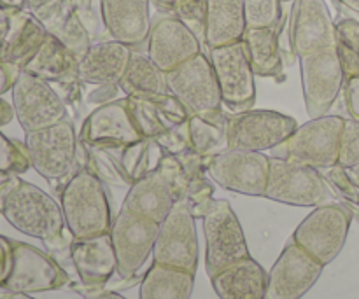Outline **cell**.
Returning a JSON list of instances; mask_svg holds the SVG:
<instances>
[{
    "label": "cell",
    "instance_id": "obj_9",
    "mask_svg": "<svg viewBox=\"0 0 359 299\" xmlns=\"http://www.w3.org/2000/svg\"><path fill=\"white\" fill-rule=\"evenodd\" d=\"M298 128L297 119L277 111L249 109L226 112L228 149L265 153L283 144Z\"/></svg>",
    "mask_w": 359,
    "mask_h": 299
},
{
    "label": "cell",
    "instance_id": "obj_5",
    "mask_svg": "<svg viewBox=\"0 0 359 299\" xmlns=\"http://www.w3.org/2000/svg\"><path fill=\"white\" fill-rule=\"evenodd\" d=\"M354 216L347 203H325L314 207L298 224L291 240L321 265H330L342 252Z\"/></svg>",
    "mask_w": 359,
    "mask_h": 299
},
{
    "label": "cell",
    "instance_id": "obj_3",
    "mask_svg": "<svg viewBox=\"0 0 359 299\" xmlns=\"http://www.w3.org/2000/svg\"><path fill=\"white\" fill-rule=\"evenodd\" d=\"M346 118L321 116L298 126L283 144L270 151V156L293 163L309 165L318 170H326L339 165L342 132Z\"/></svg>",
    "mask_w": 359,
    "mask_h": 299
},
{
    "label": "cell",
    "instance_id": "obj_22",
    "mask_svg": "<svg viewBox=\"0 0 359 299\" xmlns=\"http://www.w3.org/2000/svg\"><path fill=\"white\" fill-rule=\"evenodd\" d=\"M69 256L84 293L100 291L118 272L111 233L90 238H72Z\"/></svg>",
    "mask_w": 359,
    "mask_h": 299
},
{
    "label": "cell",
    "instance_id": "obj_8",
    "mask_svg": "<svg viewBox=\"0 0 359 299\" xmlns=\"http://www.w3.org/2000/svg\"><path fill=\"white\" fill-rule=\"evenodd\" d=\"M202 221L205 237V272L209 279L228 266L251 258L244 230L230 202L214 198Z\"/></svg>",
    "mask_w": 359,
    "mask_h": 299
},
{
    "label": "cell",
    "instance_id": "obj_28",
    "mask_svg": "<svg viewBox=\"0 0 359 299\" xmlns=\"http://www.w3.org/2000/svg\"><path fill=\"white\" fill-rule=\"evenodd\" d=\"M284 16L276 27H249L244 34V44L248 49L251 67L258 77L279 79L283 76L284 56L280 48V32H283Z\"/></svg>",
    "mask_w": 359,
    "mask_h": 299
},
{
    "label": "cell",
    "instance_id": "obj_47",
    "mask_svg": "<svg viewBox=\"0 0 359 299\" xmlns=\"http://www.w3.org/2000/svg\"><path fill=\"white\" fill-rule=\"evenodd\" d=\"M13 270V240L0 235V289H4Z\"/></svg>",
    "mask_w": 359,
    "mask_h": 299
},
{
    "label": "cell",
    "instance_id": "obj_50",
    "mask_svg": "<svg viewBox=\"0 0 359 299\" xmlns=\"http://www.w3.org/2000/svg\"><path fill=\"white\" fill-rule=\"evenodd\" d=\"M14 118H16V114H14L13 104L7 100H4V98L0 97V128L6 125H9Z\"/></svg>",
    "mask_w": 359,
    "mask_h": 299
},
{
    "label": "cell",
    "instance_id": "obj_48",
    "mask_svg": "<svg viewBox=\"0 0 359 299\" xmlns=\"http://www.w3.org/2000/svg\"><path fill=\"white\" fill-rule=\"evenodd\" d=\"M65 0H25V9L34 14L39 21H44L49 14L55 13Z\"/></svg>",
    "mask_w": 359,
    "mask_h": 299
},
{
    "label": "cell",
    "instance_id": "obj_17",
    "mask_svg": "<svg viewBox=\"0 0 359 299\" xmlns=\"http://www.w3.org/2000/svg\"><path fill=\"white\" fill-rule=\"evenodd\" d=\"M23 70L51 84L67 107L77 111L83 102V81L79 77V58L63 42L48 34L37 55Z\"/></svg>",
    "mask_w": 359,
    "mask_h": 299
},
{
    "label": "cell",
    "instance_id": "obj_13",
    "mask_svg": "<svg viewBox=\"0 0 359 299\" xmlns=\"http://www.w3.org/2000/svg\"><path fill=\"white\" fill-rule=\"evenodd\" d=\"M209 58L219 84L223 104L231 112L252 109L256 102V74L244 41L209 49Z\"/></svg>",
    "mask_w": 359,
    "mask_h": 299
},
{
    "label": "cell",
    "instance_id": "obj_12",
    "mask_svg": "<svg viewBox=\"0 0 359 299\" xmlns=\"http://www.w3.org/2000/svg\"><path fill=\"white\" fill-rule=\"evenodd\" d=\"M160 224L146 217L121 209L112 221L111 240L118 261V275L133 280L142 270L156 245Z\"/></svg>",
    "mask_w": 359,
    "mask_h": 299
},
{
    "label": "cell",
    "instance_id": "obj_26",
    "mask_svg": "<svg viewBox=\"0 0 359 299\" xmlns=\"http://www.w3.org/2000/svg\"><path fill=\"white\" fill-rule=\"evenodd\" d=\"M174 193L163 175L153 168L147 175L130 186L123 202V209L161 224L175 207Z\"/></svg>",
    "mask_w": 359,
    "mask_h": 299
},
{
    "label": "cell",
    "instance_id": "obj_41",
    "mask_svg": "<svg viewBox=\"0 0 359 299\" xmlns=\"http://www.w3.org/2000/svg\"><path fill=\"white\" fill-rule=\"evenodd\" d=\"M249 27H276L283 18L280 0H244Z\"/></svg>",
    "mask_w": 359,
    "mask_h": 299
},
{
    "label": "cell",
    "instance_id": "obj_52",
    "mask_svg": "<svg viewBox=\"0 0 359 299\" xmlns=\"http://www.w3.org/2000/svg\"><path fill=\"white\" fill-rule=\"evenodd\" d=\"M84 299H126L121 294L114 293V291H91V293H84Z\"/></svg>",
    "mask_w": 359,
    "mask_h": 299
},
{
    "label": "cell",
    "instance_id": "obj_14",
    "mask_svg": "<svg viewBox=\"0 0 359 299\" xmlns=\"http://www.w3.org/2000/svg\"><path fill=\"white\" fill-rule=\"evenodd\" d=\"M270 156L252 151L224 149L210 158L207 174L223 189L245 196H263L269 182Z\"/></svg>",
    "mask_w": 359,
    "mask_h": 299
},
{
    "label": "cell",
    "instance_id": "obj_10",
    "mask_svg": "<svg viewBox=\"0 0 359 299\" xmlns=\"http://www.w3.org/2000/svg\"><path fill=\"white\" fill-rule=\"evenodd\" d=\"M11 95L14 114L25 133L48 128L69 119L70 111L58 91L27 70H21Z\"/></svg>",
    "mask_w": 359,
    "mask_h": 299
},
{
    "label": "cell",
    "instance_id": "obj_6",
    "mask_svg": "<svg viewBox=\"0 0 359 299\" xmlns=\"http://www.w3.org/2000/svg\"><path fill=\"white\" fill-rule=\"evenodd\" d=\"M77 142L79 133L70 119L25 133V146L32 168L49 182L67 181L81 168L77 165Z\"/></svg>",
    "mask_w": 359,
    "mask_h": 299
},
{
    "label": "cell",
    "instance_id": "obj_16",
    "mask_svg": "<svg viewBox=\"0 0 359 299\" xmlns=\"http://www.w3.org/2000/svg\"><path fill=\"white\" fill-rule=\"evenodd\" d=\"M69 284V273L51 256L30 244L13 240V270L4 289L35 294L63 289Z\"/></svg>",
    "mask_w": 359,
    "mask_h": 299
},
{
    "label": "cell",
    "instance_id": "obj_20",
    "mask_svg": "<svg viewBox=\"0 0 359 299\" xmlns=\"http://www.w3.org/2000/svg\"><path fill=\"white\" fill-rule=\"evenodd\" d=\"M323 270L325 265L291 240L269 272L265 299L304 298L318 282Z\"/></svg>",
    "mask_w": 359,
    "mask_h": 299
},
{
    "label": "cell",
    "instance_id": "obj_46",
    "mask_svg": "<svg viewBox=\"0 0 359 299\" xmlns=\"http://www.w3.org/2000/svg\"><path fill=\"white\" fill-rule=\"evenodd\" d=\"M344 104L349 119L359 123V76L346 79L344 83Z\"/></svg>",
    "mask_w": 359,
    "mask_h": 299
},
{
    "label": "cell",
    "instance_id": "obj_37",
    "mask_svg": "<svg viewBox=\"0 0 359 299\" xmlns=\"http://www.w3.org/2000/svg\"><path fill=\"white\" fill-rule=\"evenodd\" d=\"M70 6L86 28L91 42L111 39L104 21V0H70Z\"/></svg>",
    "mask_w": 359,
    "mask_h": 299
},
{
    "label": "cell",
    "instance_id": "obj_58",
    "mask_svg": "<svg viewBox=\"0 0 359 299\" xmlns=\"http://www.w3.org/2000/svg\"><path fill=\"white\" fill-rule=\"evenodd\" d=\"M0 53H2V42H0Z\"/></svg>",
    "mask_w": 359,
    "mask_h": 299
},
{
    "label": "cell",
    "instance_id": "obj_19",
    "mask_svg": "<svg viewBox=\"0 0 359 299\" xmlns=\"http://www.w3.org/2000/svg\"><path fill=\"white\" fill-rule=\"evenodd\" d=\"M144 139L130 114L125 98L95 107L79 130V142L95 149H116Z\"/></svg>",
    "mask_w": 359,
    "mask_h": 299
},
{
    "label": "cell",
    "instance_id": "obj_21",
    "mask_svg": "<svg viewBox=\"0 0 359 299\" xmlns=\"http://www.w3.org/2000/svg\"><path fill=\"white\" fill-rule=\"evenodd\" d=\"M202 53V41L175 16H161L151 27L147 56L163 70L172 72Z\"/></svg>",
    "mask_w": 359,
    "mask_h": 299
},
{
    "label": "cell",
    "instance_id": "obj_51",
    "mask_svg": "<svg viewBox=\"0 0 359 299\" xmlns=\"http://www.w3.org/2000/svg\"><path fill=\"white\" fill-rule=\"evenodd\" d=\"M151 6L154 7V9L160 11L163 16H172V13H174V6L177 0H149Z\"/></svg>",
    "mask_w": 359,
    "mask_h": 299
},
{
    "label": "cell",
    "instance_id": "obj_36",
    "mask_svg": "<svg viewBox=\"0 0 359 299\" xmlns=\"http://www.w3.org/2000/svg\"><path fill=\"white\" fill-rule=\"evenodd\" d=\"M335 48L346 79L359 76V20L342 18L337 21Z\"/></svg>",
    "mask_w": 359,
    "mask_h": 299
},
{
    "label": "cell",
    "instance_id": "obj_11",
    "mask_svg": "<svg viewBox=\"0 0 359 299\" xmlns=\"http://www.w3.org/2000/svg\"><path fill=\"white\" fill-rule=\"evenodd\" d=\"M302 90L307 114L311 119L321 118L330 112L340 97L346 83L342 63L335 46L319 49L300 56Z\"/></svg>",
    "mask_w": 359,
    "mask_h": 299
},
{
    "label": "cell",
    "instance_id": "obj_29",
    "mask_svg": "<svg viewBox=\"0 0 359 299\" xmlns=\"http://www.w3.org/2000/svg\"><path fill=\"white\" fill-rule=\"evenodd\" d=\"M248 30L244 0H207V25L203 44L209 49L235 44Z\"/></svg>",
    "mask_w": 359,
    "mask_h": 299
},
{
    "label": "cell",
    "instance_id": "obj_15",
    "mask_svg": "<svg viewBox=\"0 0 359 299\" xmlns=\"http://www.w3.org/2000/svg\"><path fill=\"white\" fill-rule=\"evenodd\" d=\"M195 217L184 202H177L160 224L153 263L195 273L198 268V237Z\"/></svg>",
    "mask_w": 359,
    "mask_h": 299
},
{
    "label": "cell",
    "instance_id": "obj_57",
    "mask_svg": "<svg viewBox=\"0 0 359 299\" xmlns=\"http://www.w3.org/2000/svg\"><path fill=\"white\" fill-rule=\"evenodd\" d=\"M351 207V205H349ZM351 210H353V216L356 217L358 223H359V207H351Z\"/></svg>",
    "mask_w": 359,
    "mask_h": 299
},
{
    "label": "cell",
    "instance_id": "obj_39",
    "mask_svg": "<svg viewBox=\"0 0 359 299\" xmlns=\"http://www.w3.org/2000/svg\"><path fill=\"white\" fill-rule=\"evenodd\" d=\"M154 168H156V170L163 175L165 181L168 182L175 200H177V202H184L189 189V177L188 174H186L184 167H182L181 160H179L175 154L165 153L163 151Z\"/></svg>",
    "mask_w": 359,
    "mask_h": 299
},
{
    "label": "cell",
    "instance_id": "obj_32",
    "mask_svg": "<svg viewBox=\"0 0 359 299\" xmlns=\"http://www.w3.org/2000/svg\"><path fill=\"white\" fill-rule=\"evenodd\" d=\"M42 25H44L49 35H53L60 42H63L79 60L90 49V46L93 44L90 35H88L86 28L83 27L79 18L74 13L72 6H70V0H65L55 13L49 14L42 21Z\"/></svg>",
    "mask_w": 359,
    "mask_h": 299
},
{
    "label": "cell",
    "instance_id": "obj_49",
    "mask_svg": "<svg viewBox=\"0 0 359 299\" xmlns=\"http://www.w3.org/2000/svg\"><path fill=\"white\" fill-rule=\"evenodd\" d=\"M20 74H21L20 67L0 60V97H2L4 93H7V91L13 90L14 83H16Z\"/></svg>",
    "mask_w": 359,
    "mask_h": 299
},
{
    "label": "cell",
    "instance_id": "obj_25",
    "mask_svg": "<svg viewBox=\"0 0 359 299\" xmlns=\"http://www.w3.org/2000/svg\"><path fill=\"white\" fill-rule=\"evenodd\" d=\"M48 37V30L27 9L9 11V27L2 41L0 60L20 67L21 70L37 55Z\"/></svg>",
    "mask_w": 359,
    "mask_h": 299
},
{
    "label": "cell",
    "instance_id": "obj_31",
    "mask_svg": "<svg viewBox=\"0 0 359 299\" xmlns=\"http://www.w3.org/2000/svg\"><path fill=\"white\" fill-rule=\"evenodd\" d=\"M118 86L125 97L149 98L154 95L168 93L167 74L149 56L137 51L132 53L125 76L121 77Z\"/></svg>",
    "mask_w": 359,
    "mask_h": 299
},
{
    "label": "cell",
    "instance_id": "obj_30",
    "mask_svg": "<svg viewBox=\"0 0 359 299\" xmlns=\"http://www.w3.org/2000/svg\"><path fill=\"white\" fill-rule=\"evenodd\" d=\"M195 273L153 263L140 282V299H189Z\"/></svg>",
    "mask_w": 359,
    "mask_h": 299
},
{
    "label": "cell",
    "instance_id": "obj_18",
    "mask_svg": "<svg viewBox=\"0 0 359 299\" xmlns=\"http://www.w3.org/2000/svg\"><path fill=\"white\" fill-rule=\"evenodd\" d=\"M335 34L325 0H294L287 16V48L297 58L335 46Z\"/></svg>",
    "mask_w": 359,
    "mask_h": 299
},
{
    "label": "cell",
    "instance_id": "obj_56",
    "mask_svg": "<svg viewBox=\"0 0 359 299\" xmlns=\"http://www.w3.org/2000/svg\"><path fill=\"white\" fill-rule=\"evenodd\" d=\"M349 172H351V175L354 177V181H356L359 184V165H356V167H353V168H349Z\"/></svg>",
    "mask_w": 359,
    "mask_h": 299
},
{
    "label": "cell",
    "instance_id": "obj_4",
    "mask_svg": "<svg viewBox=\"0 0 359 299\" xmlns=\"http://www.w3.org/2000/svg\"><path fill=\"white\" fill-rule=\"evenodd\" d=\"M168 91L181 100L191 116L219 121L226 118L219 84L210 58L203 53L167 72Z\"/></svg>",
    "mask_w": 359,
    "mask_h": 299
},
{
    "label": "cell",
    "instance_id": "obj_34",
    "mask_svg": "<svg viewBox=\"0 0 359 299\" xmlns=\"http://www.w3.org/2000/svg\"><path fill=\"white\" fill-rule=\"evenodd\" d=\"M189 146L196 154L203 158H214L216 154L228 149L226 137V118L219 121H209V119L189 116L188 121Z\"/></svg>",
    "mask_w": 359,
    "mask_h": 299
},
{
    "label": "cell",
    "instance_id": "obj_53",
    "mask_svg": "<svg viewBox=\"0 0 359 299\" xmlns=\"http://www.w3.org/2000/svg\"><path fill=\"white\" fill-rule=\"evenodd\" d=\"M0 7L7 11L25 9V0H0Z\"/></svg>",
    "mask_w": 359,
    "mask_h": 299
},
{
    "label": "cell",
    "instance_id": "obj_44",
    "mask_svg": "<svg viewBox=\"0 0 359 299\" xmlns=\"http://www.w3.org/2000/svg\"><path fill=\"white\" fill-rule=\"evenodd\" d=\"M146 100H149L170 125H184V123L189 121V116L191 114L186 111L181 100L175 95H172L170 91L163 95H154V97L146 98Z\"/></svg>",
    "mask_w": 359,
    "mask_h": 299
},
{
    "label": "cell",
    "instance_id": "obj_42",
    "mask_svg": "<svg viewBox=\"0 0 359 299\" xmlns=\"http://www.w3.org/2000/svg\"><path fill=\"white\" fill-rule=\"evenodd\" d=\"M325 177L330 188L335 191L337 196L344 200V203L351 207H359V184L351 175L349 168L335 165V167L326 168Z\"/></svg>",
    "mask_w": 359,
    "mask_h": 299
},
{
    "label": "cell",
    "instance_id": "obj_43",
    "mask_svg": "<svg viewBox=\"0 0 359 299\" xmlns=\"http://www.w3.org/2000/svg\"><path fill=\"white\" fill-rule=\"evenodd\" d=\"M214 202V184L209 181V175L198 177L189 182L188 195H186L184 203L188 205L189 212L195 219H203V216L209 210L210 203Z\"/></svg>",
    "mask_w": 359,
    "mask_h": 299
},
{
    "label": "cell",
    "instance_id": "obj_7",
    "mask_svg": "<svg viewBox=\"0 0 359 299\" xmlns=\"http://www.w3.org/2000/svg\"><path fill=\"white\" fill-rule=\"evenodd\" d=\"M263 196L293 207H319L332 203L335 191L318 168L270 156L269 182Z\"/></svg>",
    "mask_w": 359,
    "mask_h": 299
},
{
    "label": "cell",
    "instance_id": "obj_45",
    "mask_svg": "<svg viewBox=\"0 0 359 299\" xmlns=\"http://www.w3.org/2000/svg\"><path fill=\"white\" fill-rule=\"evenodd\" d=\"M339 165L346 168H353L359 165V123L353 121V119H346L342 144H340Z\"/></svg>",
    "mask_w": 359,
    "mask_h": 299
},
{
    "label": "cell",
    "instance_id": "obj_2",
    "mask_svg": "<svg viewBox=\"0 0 359 299\" xmlns=\"http://www.w3.org/2000/svg\"><path fill=\"white\" fill-rule=\"evenodd\" d=\"M60 205L72 238L111 233L112 212L105 184L84 168H77L60 191Z\"/></svg>",
    "mask_w": 359,
    "mask_h": 299
},
{
    "label": "cell",
    "instance_id": "obj_27",
    "mask_svg": "<svg viewBox=\"0 0 359 299\" xmlns=\"http://www.w3.org/2000/svg\"><path fill=\"white\" fill-rule=\"evenodd\" d=\"M219 299H265L269 273L252 258L228 266L210 279Z\"/></svg>",
    "mask_w": 359,
    "mask_h": 299
},
{
    "label": "cell",
    "instance_id": "obj_35",
    "mask_svg": "<svg viewBox=\"0 0 359 299\" xmlns=\"http://www.w3.org/2000/svg\"><path fill=\"white\" fill-rule=\"evenodd\" d=\"M126 102H128V109L133 118V123H135L137 130H139L144 139H151L158 144L168 135V132H170L174 125H170L149 100L126 97Z\"/></svg>",
    "mask_w": 359,
    "mask_h": 299
},
{
    "label": "cell",
    "instance_id": "obj_33",
    "mask_svg": "<svg viewBox=\"0 0 359 299\" xmlns=\"http://www.w3.org/2000/svg\"><path fill=\"white\" fill-rule=\"evenodd\" d=\"M107 151H111L112 158L116 160L119 170L123 172L130 186L149 174L156 167V163H153V156H161L163 153V149L151 139H140L128 146Z\"/></svg>",
    "mask_w": 359,
    "mask_h": 299
},
{
    "label": "cell",
    "instance_id": "obj_23",
    "mask_svg": "<svg viewBox=\"0 0 359 299\" xmlns=\"http://www.w3.org/2000/svg\"><path fill=\"white\" fill-rule=\"evenodd\" d=\"M149 0H104V21L114 41L140 48L147 44L151 34Z\"/></svg>",
    "mask_w": 359,
    "mask_h": 299
},
{
    "label": "cell",
    "instance_id": "obj_54",
    "mask_svg": "<svg viewBox=\"0 0 359 299\" xmlns=\"http://www.w3.org/2000/svg\"><path fill=\"white\" fill-rule=\"evenodd\" d=\"M0 299H35L32 298L30 294H21V293H9V291H6V294H2Z\"/></svg>",
    "mask_w": 359,
    "mask_h": 299
},
{
    "label": "cell",
    "instance_id": "obj_55",
    "mask_svg": "<svg viewBox=\"0 0 359 299\" xmlns=\"http://www.w3.org/2000/svg\"><path fill=\"white\" fill-rule=\"evenodd\" d=\"M342 6H346L347 9L354 11V13L359 14V0H339Z\"/></svg>",
    "mask_w": 359,
    "mask_h": 299
},
{
    "label": "cell",
    "instance_id": "obj_24",
    "mask_svg": "<svg viewBox=\"0 0 359 299\" xmlns=\"http://www.w3.org/2000/svg\"><path fill=\"white\" fill-rule=\"evenodd\" d=\"M133 49L121 42L109 41L93 42L83 58L79 60V77L84 84L93 86H114L121 77L132 58Z\"/></svg>",
    "mask_w": 359,
    "mask_h": 299
},
{
    "label": "cell",
    "instance_id": "obj_38",
    "mask_svg": "<svg viewBox=\"0 0 359 299\" xmlns=\"http://www.w3.org/2000/svg\"><path fill=\"white\" fill-rule=\"evenodd\" d=\"M32 168L25 142L0 132V175H21Z\"/></svg>",
    "mask_w": 359,
    "mask_h": 299
},
{
    "label": "cell",
    "instance_id": "obj_1",
    "mask_svg": "<svg viewBox=\"0 0 359 299\" xmlns=\"http://www.w3.org/2000/svg\"><path fill=\"white\" fill-rule=\"evenodd\" d=\"M0 214L20 233L39 238L51 251L70 247L72 235L67 230L62 205L30 182L20 177L13 182L0 200Z\"/></svg>",
    "mask_w": 359,
    "mask_h": 299
},
{
    "label": "cell",
    "instance_id": "obj_40",
    "mask_svg": "<svg viewBox=\"0 0 359 299\" xmlns=\"http://www.w3.org/2000/svg\"><path fill=\"white\" fill-rule=\"evenodd\" d=\"M172 16L181 20L203 44L207 25V0H177Z\"/></svg>",
    "mask_w": 359,
    "mask_h": 299
}]
</instances>
